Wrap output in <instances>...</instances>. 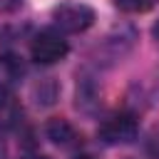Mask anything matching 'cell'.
I'll list each match as a JSON object with an SVG mask.
<instances>
[{
    "instance_id": "3",
    "label": "cell",
    "mask_w": 159,
    "mask_h": 159,
    "mask_svg": "<svg viewBox=\"0 0 159 159\" xmlns=\"http://www.w3.org/2000/svg\"><path fill=\"white\" fill-rule=\"evenodd\" d=\"M139 134V119L132 112H114L97 127V137L104 144H129Z\"/></svg>"
},
{
    "instance_id": "6",
    "label": "cell",
    "mask_w": 159,
    "mask_h": 159,
    "mask_svg": "<svg viewBox=\"0 0 159 159\" xmlns=\"http://www.w3.org/2000/svg\"><path fill=\"white\" fill-rule=\"evenodd\" d=\"M22 75H25V67L17 55H10V52L0 55V89L10 92L22 80Z\"/></svg>"
},
{
    "instance_id": "2",
    "label": "cell",
    "mask_w": 159,
    "mask_h": 159,
    "mask_svg": "<svg viewBox=\"0 0 159 159\" xmlns=\"http://www.w3.org/2000/svg\"><path fill=\"white\" fill-rule=\"evenodd\" d=\"M70 52V45L65 40V35L55 27H47V30H40L32 40H30V57L37 62V65H55V62H62Z\"/></svg>"
},
{
    "instance_id": "10",
    "label": "cell",
    "mask_w": 159,
    "mask_h": 159,
    "mask_svg": "<svg viewBox=\"0 0 159 159\" xmlns=\"http://www.w3.org/2000/svg\"><path fill=\"white\" fill-rule=\"evenodd\" d=\"M72 159H94V157H92V154H87V152H82V154H75Z\"/></svg>"
},
{
    "instance_id": "7",
    "label": "cell",
    "mask_w": 159,
    "mask_h": 159,
    "mask_svg": "<svg viewBox=\"0 0 159 159\" xmlns=\"http://www.w3.org/2000/svg\"><path fill=\"white\" fill-rule=\"evenodd\" d=\"M154 5H157V0H114V7H119L122 12H129V15L147 12Z\"/></svg>"
},
{
    "instance_id": "4",
    "label": "cell",
    "mask_w": 159,
    "mask_h": 159,
    "mask_svg": "<svg viewBox=\"0 0 159 159\" xmlns=\"http://www.w3.org/2000/svg\"><path fill=\"white\" fill-rule=\"evenodd\" d=\"M45 134H47L50 142H55V144L62 147V149L80 147V142H82L80 132L72 127V122H67V119H62V117H52V119L45 124Z\"/></svg>"
},
{
    "instance_id": "9",
    "label": "cell",
    "mask_w": 159,
    "mask_h": 159,
    "mask_svg": "<svg viewBox=\"0 0 159 159\" xmlns=\"http://www.w3.org/2000/svg\"><path fill=\"white\" fill-rule=\"evenodd\" d=\"M152 37H154V42L159 45V20L154 22V27H152Z\"/></svg>"
},
{
    "instance_id": "8",
    "label": "cell",
    "mask_w": 159,
    "mask_h": 159,
    "mask_svg": "<svg viewBox=\"0 0 159 159\" xmlns=\"http://www.w3.org/2000/svg\"><path fill=\"white\" fill-rule=\"evenodd\" d=\"M152 152L157 154V159H159V129L154 132V137H152Z\"/></svg>"
},
{
    "instance_id": "11",
    "label": "cell",
    "mask_w": 159,
    "mask_h": 159,
    "mask_svg": "<svg viewBox=\"0 0 159 159\" xmlns=\"http://www.w3.org/2000/svg\"><path fill=\"white\" fill-rule=\"evenodd\" d=\"M22 159H47V157H40V154H27V157H22Z\"/></svg>"
},
{
    "instance_id": "5",
    "label": "cell",
    "mask_w": 159,
    "mask_h": 159,
    "mask_svg": "<svg viewBox=\"0 0 159 159\" xmlns=\"http://www.w3.org/2000/svg\"><path fill=\"white\" fill-rule=\"evenodd\" d=\"M20 119H22V107H20L17 97L0 89V134L15 129L20 124Z\"/></svg>"
},
{
    "instance_id": "1",
    "label": "cell",
    "mask_w": 159,
    "mask_h": 159,
    "mask_svg": "<svg viewBox=\"0 0 159 159\" xmlns=\"http://www.w3.org/2000/svg\"><path fill=\"white\" fill-rule=\"evenodd\" d=\"M94 25V10L84 2H62L52 10V27L62 35H80Z\"/></svg>"
}]
</instances>
